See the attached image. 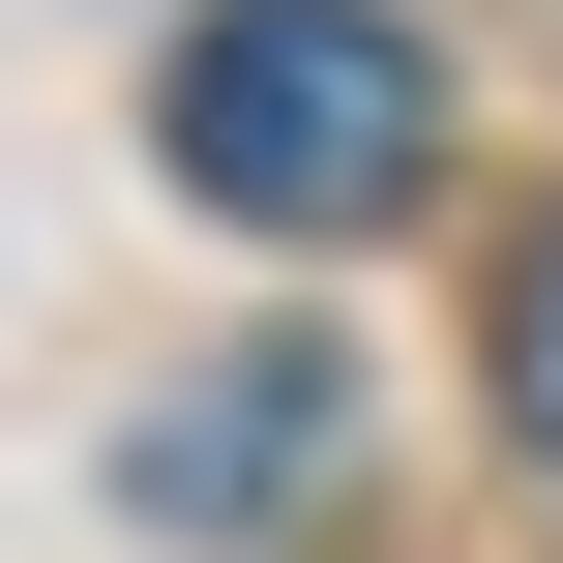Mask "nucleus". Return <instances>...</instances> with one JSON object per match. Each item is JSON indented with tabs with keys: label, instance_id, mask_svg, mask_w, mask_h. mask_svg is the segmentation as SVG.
<instances>
[{
	"label": "nucleus",
	"instance_id": "1",
	"mask_svg": "<svg viewBox=\"0 0 563 563\" xmlns=\"http://www.w3.org/2000/svg\"><path fill=\"white\" fill-rule=\"evenodd\" d=\"M148 148H178V208H238V238H356V208L445 178V89H416L386 0H208V30L148 59Z\"/></svg>",
	"mask_w": 563,
	"mask_h": 563
},
{
	"label": "nucleus",
	"instance_id": "2",
	"mask_svg": "<svg viewBox=\"0 0 563 563\" xmlns=\"http://www.w3.org/2000/svg\"><path fill=\"white\" fill-rule=\"evenodd\" d=\"M297 445H327V327H267L238 386H178V416H119V505H148V534H238V505H267Z\"/></svg>",
	"mask_w": 563,
	"mask_h": 563
},
{
	"label": "nucleus",
	"instance_id": "3",
	"mask_svg": "<svg viewBox=\"0 0 563 563\" xmlns=\"http://www.w3.org/2000/svg\"><path fill=\"white\" fill-rule=\"evenodd\" d=\"M505 445L563 475V238H534V297H505Z\"/></svg>",
	"mask_w": 563,
	"mask_h": 563
}]
</instances>
